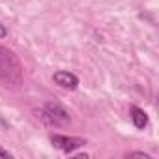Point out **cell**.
Returning a JSON list of instances; mask_svg holds the SVG:
<instances>
[{
  "label": "cell",
  "mask_w": 159,
  "mask_h": 159,
  "mask_svg": "<svg viewBox=\"0 0 159 159\" xmlns=\"http://www.w3.org/2000/svg\"><path fill=\"white\" fill-rule=\"evenodd\" d=\"M8 36V28L4 25H0V38H6Z\"/></svg>",
  "instance_id": "ba28073f"
},
{
  "label": "cell",
  "mask_w": 159,
  "mask_h": 159,
  "mask_svg": "<svg viewBox=\"0 0 159 159\" xmlns=\"http://www.w3.org/2000/svg\"><path fill=\"white\" fill-rule=\"evenodd\" d=\"M129 112H131L133 125H135L137 129H144V127L148 125V116H146V112H144L142 109H139V107H131Z\"/></svg>",
  "instance_id": "5b68a950"
},
{
  "label": "cell",
  "mask_w": 159,
  "mask_h": 159,
  "mask_svg": "<svg viewBox=\"0 0 159 159\" xmlns=\"http://www.w3.org/2000/svg\"><path fill=\"white\" fill-rule=\"evenodd\" d=\"M0 81L6 86L17 88L23 83V67L13 51L0 47Z\"/></svg>",
  "instance_id": "6da1fadb"
},
{
  "label": "cell",
  "mask_w": 159,
  "mask_h": 159,
  "mask_svg": "<svg viewBox=\"0 0 159 159\" xmlns=\"http://www.w3.org/2000/svg\"><path fill=\"white\" fill-rule=\"evenodd\" d=\"M52 81H54L58 86L66 88V90H75V88L79 86L77 75H73V73H69V71H56V73L52 75Z\"/></svg>",
  "instance_id": "277c9868"
},
{
  "label": "cell",
  "mask_w": 159,
  "mask_h": 159,
  "mask_svg": "<svg viewBox=\"0 0 159 159\" xmlns=\"http://www.w3.org/2000/svg\"><path fill=\"white\" fill-rule=\"evenodd\" d=\"M129 157H144V159H150V155H148V153H144V152H131V153H129Z\"/></svg>",
  "instance_id": "8992f818"
},
{
  "label": "cell",
  "mask_w": 159,
  "mask_h": 159,
  "mask_svg": "<svg viewBox=\"0 0 159 159\" xmlns=\"http://www.w3.org/2000/svg\"><path fill=\"white\" fill-rule=\"evenodd\" d=\"M51 142H52L54 148H58V150H62V152H66V153H71L73 150H77V148H81V146L86 144L84 139L66 137V135H52V137H51Z\"/></svg>",
  "instance_id": "3957f363"
},
{
  "label": "cell",
  "mask_w": 159,
  "mask_h": 159,
  "mask_svg": "<svg viewBox=\"0 0 159 159\" xmlns=\"http://www.w3.org/2000/svg\"><path fill=\"white\" fill-rule=\"evenodd\" d=\"M0 157H4V159H11V153L6 152L4 148H0Z\"/></svg>",
  "instance_id": "52a82bcc"
},
{
  "label": "cell",
  "mask_w": 159,
  "mask_h": 159,
  "mask_svg": "<svg viewBox=\"0 0 159 159\" xmlns=\"http://www.w3.org/2000/svg\"><path fill=\"white\" fill-rule=\"evenodd\" d=\"M39 116L47 122V124H52V125H64L69 122V114L66 109H62L60 105H54V103H47L43 107V111L39 112Z\"/></svg>",
  "instance_id": "7a4b0ae2"
}]
</instances>
